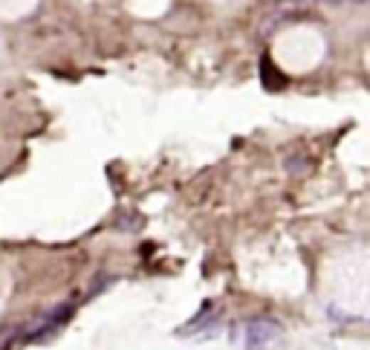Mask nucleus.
<instances>
[{
  "mask_svg": "<svg viewBox=\"0 0 370 350\" xmlns=\"http://www.w3.org/2000/svg\"><path fill=\"white\" fill-rule=\"evenodd\" d=\"M281 324L272 322V319H255L249 327H246V350H263L269 341H275L281 336Z\"/></svg>",
  "mask_w": 370,
  "mask_h": 350,
  "instance_id": "f257e3e1",
  "label": "nucleus"
},
{
  "mask_svg": "<svg viewBox=\"0 0 370 350\" xmlns=\"http://www.w3.org/2000/svg\"><path fill=\"white\" fill-rule=\"evenodd\" d=\"M359 4H361V0H359Z\"/></svg>",
  "mask_w": 370,
  "mask_h": 350,
  "instance_id": "f03ea898",
  "label": "nucleus"
}]
</instances>
